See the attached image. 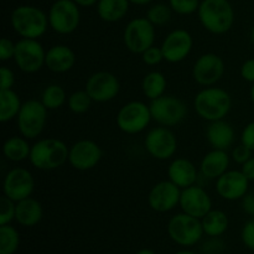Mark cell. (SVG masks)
Returning a JSON list of instances; mask_svg holds the SVG:
<instances>
[{
	"mask_svg": "<svg viewBox=\"0 0 254 254\" xmlns=\"http://www.w3.org/2000/svg\"><path fill=\"white\" fill-rule=\"evenodd\" d=\"M253 156V151L251 149H248L245 144L241 143L240 145L235 146L232 149V153H231V159L235 161L236 164H240L243 165L248 159H251Z\"/></svg>",
	"mask_w": 254,
	"mask_h": 254,
	"instance_id": "39",
	"label": "cell"
},
{
	"mask_svg": "<svg viewBox=\"0 0 254 254\" xmlns=\"http://www.w3.org/2000/svg\"><path fill=\"white\" fill-rule=\"evenodd\" d=\"M225 69L222 57L215 52H207L201 55L193 64L192 78L201 87L215 86L222 79Z\"/></svg>",
	"mask_w": 254,
	"mask_h": 254,
	"instance_id": "13",
	"label": "cell"
},
{
	"mask_svg": "<svg viewBox=\"0 0 254 254\" xmlns=\"http://www.w3.org/2000/svg\"><path fill=\"white\" fill-rule=\"evenodd\" d=\"M76 64V54L67 45H54L46 51L45 67L54 73H66Z\"/></svg>",
	"mask_w": 254,
	"mask_h": 254,
	"instance_id": "22",
	"label": "cell"
},
{
	"mask_svg": "<svg viewBox=\"0 0 254 254\" xmlns=\"http://www.w3.org/2000/svg\"><path fill=\"white\" fill-rule=\"evenodd\" d=\"M250 96H251V101H252V103L254 104V83H252V87H251Z\"/></svg>",
	"mask_w": 254,
	"mask_h": 254,
	"instance_id": "50",
	"label": "cell"
},
{
	"mask_svg": "<svg viewBox=\"0 0 254 254\" xmlns=\"http://www.w3.org/2000/svg\"><path fill=\"white\" fill-rule=\"evenodd\" d=\"M49 109L40 99H29L24 102L16 117L17 130L20 135L29 140H35L44 131L47 123Z\"/></svg>",
	"mask_w": 254,
	"mask_h": 254,
	"instance_id": "5",
	"label": "cell"
},
{
	"mask_svg": "<svg viewBox=\"0 0 254 254\" xmlns=\"http://www.w3.org/2000/svg\"><path fill=\"white\" fill-rule=\"evenodd\" d=\"M241 143L254 153V121L248 123L241 133Z\"/></svg>",
	"mask_w": 254,
	"mask_h": 254,
	"instance_id": "42",
	"label": "cell"
},
{
	"mask_svg": "<svg viewBox=\"0 0 254 254\" xmlns=\"http://www.w3.org/2000/svg\"><path fill=\"white\" fill-rule=\"evenodd\" d=\"M129 1H130V4L139 5V6H145V5L151 4L154 0H129Z\"/></svg>",
	"mask_w": 254,
	"mask_h": 254,
	"instance_id": "48",
	"label": "cell"
},
{
	"mask_svg": "<svg viewBox=\"0 0 254 254\" xmlns=\"http://www.w3.org/2000/svg\"><path fill=\"white\" fill-rule=\"evenodd\" d=\"M164 60L169 64H180L190 56L193 49L192 35L185 29L169 32L160 45Z\"/></svg>",
	"mask_w": 254,
	"mask_h": 254,
	"instance_id": "15",
	"label": "cell"
},
{
	"mask_svg": "<svg viewBox=\"0 0 254 254\" xmlns=\"http://www.w3.org/2000/svg\"><path fill=\"white\" fill-rule=\"evenodd\" d=\"M241 77L248 83H254V59L246 60L240 69Z\"/></svg>",
	"mask_w": 254,
	"mask_h": 254,
	"instance_id": "43",
	"label": "cell"
},
{
	"mask_svg": "<svg viewBox=\"0 0 254 254\" xmlns=\"http://www.w3.org/2000/svg\"><path fill=\"white\" fill-rule=\"evenodd\" d=\"M79 7H91L96 6L98 0H73Z\"/></svg>",
	"mask_w": 254,
	"mask_h": 254,
	"instance_id": "47",
	"label": "cell"
},
{
	"mask_svg": "<svg viewBox=\"0 0 254 254\" xmlns=\"http://www.w3.org/2000/svg\"><path fill=\"white\" fill-rule=\"evenodd\" d=\"M171 15H173V10H171L170 5L164 4V2H156L148 7L145 17L154 26L158 27L168 24L171 20Z\"/></svg>",
	"mask_w": 254,
	"mask_h": 254,
	"instance_id": "33",
	"label": "cell"
},
{
	"mask_svg": "<svg viewBox=\"0 0 254 254\" xmlns=\"http://www.w3.org/2000/svg\"><path fill=\"white\" fill-rule=\"evenodd\" d=\"M10 24L15 34L21 39H35L46 34L50 27L49 15L34 5H19L10 16Z\"/></svg>",
	"mask_w": 254,
	"mask_h": 254,
	"instance_id": "2",
	"label": "cell"
},
{
	"mask_svg": "<svg viewBox=\"0 0 254 254\" xmlns=\"http://www.w3.org/2000/svg\"><path fill=\"white\" fill-rule=\"evenodd\" d=\"M241 171L245 174V176L248 180L254 181V155L243 164L242 168H241Z\"/></svg>",
	"mask_w": 254,
	"mask_h": 254,
	"instance_id": "46",
	"label": "cell"
},
{
	"mask_svg": "<svg viewBox=\"0 0 254 254\" xmlns=\"http://www.w3.org/2000/svg\"><path fill=\"white\" fill-rule=\"evenodd\" d=\"M46 51L39 40L20 39L16 41L14 62L24 73H36L45 66Z\"/></svg>",
	"mask_w": 254,
	"mask_h": 254,
	"instance_id": "12",
	"label": "cell"
},
{
	"mask_svg": "<svg viewBox=\"0 0 254 254\" xmlns=\"http://www.w3.org/2000/svg\"><path fill=\"white\" fill-rule=\"evenodd\" d=\"M242 242L248 250L254 251V217H251L247 222L243 225L242 232H241Z\"/></svg>",
	"mask_w": 254,
	"mask_h": 254,
	"instance_id": "38",
	"label": "cell"
},
{
	"mask_svg": "<svg viewBox=\"0 0 254 254\" xmlns=\"http://www.w3.org/2000/svg\"><path fill=\"white\" fill-rule=\"evenodd\" d=\"M178 138L168 127L151 128L144 139V148L151 158L165 161L173 158L178 151Z\"/></svg>",
	"mask_w": 254,
	"mask_h": 254,
	"instance_id": "11",
	"label": "cell"
},
{
	"mask_svg": "<svg viewBox=\"0 0 254 254\" xmlns=\"http://www.w3.org/2000/svg\"><path fill=\"white\" fill-rule=\"evenodd\" d=\"M15 211H16V202L10 200L6 196H1L0 198V226L10 225L15 220Z\"/></svg>",
	"mask_w": 254,
	"mask_h": 254,
	"instance_id": "36",
	"label": "cell"
},
{
	"mask_svg": "<svg viewBox=\"0 0 254 254\" xmlns=\"http://www.w3.org/2000/svg\"><path fill=\"white\" fill-rule=\"evenodd\" d=\"M179 206L183 212L201 220L212 210V198L202 186L195 184L181 190Z\"/></svg>",
	"mask_w": 254,
	"mask_h": 254,
	"instance_id": "19",
	"label": "cell"
},
{
	"mask_svg": "<svg viewBox=\"0 0 254 254\" xmlns=\"http://www.w3.org/2000/svg\"><path fill=\"white\" fill-rule=\"evenodd\" d=\"M49 24L59 35H71L81 24V10L73 0H56L49 10Z\"/></svg>",
	"mask_w": 254,
	"mask_h": 254,
	"instance_id": "10",
	"label": "cell"
},
{
	"mask_svg": "<svg viewBox=\"0 0 254 254\" xmlns=\"http://www.w3.org/2000/svg\"><path fill=\"white\" fill-rule=\"evenodd\" d=\"M201 0H169L173 12L178 15H192L197 12Z\"/></svg>",
	"mask_w": 254,
	"mask_h": 254,
	"instance_id": "35",
	"label": "cell"
},
{
	"mask_svg": "<svg viewBox=\"0 0 254 254\" xmlns=\"http://www.w3.org/2000/svg\"><path fill=\"white\" fill-rule=\"evenodd\" d=\"M250 183L241 170H227L216 180V192L226 201L242 200L250 191Z\"/></svg>",
	"mask_w": 254,
	"mask_h": 254,
	"instance_id": "20",
	"label": "cell"
},
{
	"mask_svg": "<svg viewBox=\"0 0 254 254\" xmlns=\"http://www.w3.org/2000/svg\"><path fill=\"white\" fill-rule=\"evenodd\" d=\"M84 89L96 103H107L116 98L121 92L118 77L108 71H98L87 78Z\"/></svg>",
	"mask_w": 254,
	"mask_h": 254,
	"instance_id": "14",
	"label": "cell"
},
{
	"mask_svg": "<svg viewBox=\"0 0 254 254\" xmlns=\"http://www.w3.org/2000/svg\"><path fill=\"white\" fill-rule=\"evenodd\" d=\"M135 254H156V253L154 252V251L149 250V248H143V250L138 251Z\"/></svg>",
	"mask_w": 254,
	"mask_h": 254,
	"instance_id": "49",
	"label": "cell"
},
{
	"mask_svg": "<svg viewBox=\"0 0 254 254\" xmlns=\"http://www.w3.org/2000/svg\"><path fill=\"white\" fill-rule=\"evenodd\" d=\"M174 254H196L195 252H191V251H179V252Z\"/></svg>",
	"mask_w": 254,
	"mask_h": 254,
	"instance_id": "52",
	"label": "cell"
},
{
	"mask_svg": "<svg viewBox=\"0 0 254 254\" xmlns=\"http://www.w3.org/2000/svg\"><path fill=\"white\" fill-rule=\"evenodd\" d=\"M153 121L150 107L141 101H130L123 104L116 117V123L119 130L124 134L135 135L141 133Z\"/></svg>",
	"mask_w": 254,
	"mask_h": 254,
	"instance_id": "6",
	"label": "cell"
},
{
	"mask_svg": "<svg viewBox=\"0 0 254 254\" xmlns=\"http://www.w3.org/2000/svg\"><path fill=\"white\" fill-rule=\"evenodd\" d=\"M15 46H16V42L10 40L9 37H2L0 40V60L2 62L14 59Z\"/></svg>",
	"mask_w": 254,
	"mask_h": 254,
	"instance_id": "40",
	"label": "cell"
},
{
	"mask_svg": "<svg viewBox=\"0 0 254 254\" xmlns=\"http://www.w3.org/2000/svg\"><path fill=\"white\" fill-rule=\"evenodd\" d=\"M250 41H251V44L254 45V26L252 27V30H251V32H250Z\"/></svg>",
	"mask_w": 254,
	"mask_h": 254,
	"instance_id": "51",
	"label": "cell"
},
{
	"mask_svg": "<svg viewBox=\"0 0 254 254\" xmlns=\"http://www.w3.org/2000/svg\"><path fill=\"white\" fill-rule=\"evenodd\" d=\"M34 190L35 179L31 171L20 166L7 171L2 181V192L15 202L31 197Z\"/></svg>",
	"mask_w": 254,
	"mask_h": 254,
	"instance_id": "16",
	"label": "cell"
},
{
	"mask_svg": "<svg viewBox=\"0 0 254 254\" xmlns=\"http://www.w3.org/2000/svg\"><path fill=\"white\" fill-rule=\"evenodd\" d=\"M21 106V99L14 89L0 91V122L7 123L12 119H16Z\"/></svg>",
	"mask_w": 254,
	"mask_h": 254,
	"instance_id": "30",
	"label": "cell"
},
{
	"mask_svg": "<svg viewBox=\"0 0 254 254\" xmlns=\"http://www.w3.org/2000/svg\"><path fill=\"white\" fill-rule=\"evenodd\" d=\"M206 139L212 149L228 150L233 145L236 139V131L232 124L225 119L210 122L206 128Z\"/></svg>",
	"mask_w": 254,
	"mask_h": 254,
	"instance_id": "24",
	"label": "cell"
},
{
	"mask_svg": "<svg viewBox=\"0 0 254 254\" xmlns=\"http://www.w3.org/2000/svg\"><path fill=\"white\" fill-rule=\"evenodd\" d=\"M140 56L144 64H145L146 66H150V67L158 66V64H160L161 62L165 61V60H164L163 51H161V47L155 46V45L149 47L148 50H145Z\"/></svg>",
	"mask_w": 254,
	"mask_h": 254,
	"instance_id": "37",
	"label": "cell"
},
{
	"mask_svg": "<svg viewBox=\"0 0 254 254\" xmlns=\"http://www.w3.org/2000/svg\"><path fill=\"white\" fill-rule=\"evenodd\" d=\"M230 163L231 155L227 153V150L212 149L205 154L198 169L203 178L208 179V180H217L221 175L230 170L228 169Z\"/></svg>",
	"mask_w": 254,
	"mask_h": 254,
	"instance_id": "23",
	"label": "cell"
},
{
	"mask_svg": "<svg viewBox=\"0 0 254 254\" xmlns=\"http://www.w3.org/2000/svg\"><path fill=\"white\" fill-rule=\"evenodd\" d=\"M93 99L91 98L86 89L76 91L69 94L67 98V106L68 109L74 114H84L91 109Z\"/></svg>",
	"mask_w": 254,
	"mask_h": 254,
	"instance_id": "34",
	"label": "cell"
},
{
	"mask_svg": "<svg viewBox=\"0 0 254 254\" xmlns=\"http://www.w3.org/2000/svg\"><path fill=\"white\" fill-rule=\"evenodd\" d=\"M130 1L129 0H98L96 5L97 14L104 22L121 21L128 14Z\"/></svg>",
	"mask_w": 254,
	"mask_h": 254,
	"instance_id": "26",
	"label": "cell"
},
{
	"mask_svg": "<svg viewBox=\"0 0 254 254\" xmlns=\"http://www.w3.org/2000/svg\"><path fill=\"white\" fill-rule=\"evenodd\" d=\"M20 235L11 225L0 226V254H15L19 250Z\"/></svg>",
	"mask_w": 254,
	"mask_h": 254,
	"instance_id": "32",
	"label": "cell"
},
{
	"mask_svg": "<svg viewBox=\"0 0 254 254\" xmlns=\"http://www.w3.org/2000/svg\"><path fill=\"white\" fill-rule=\"evenodd\" d=\"M103 151L93 140L81 139L69 146L68 163L78 171H88L96 168L102 160Z\"/></svg>",
	"mask_w": 254,
	"mask_h": 254,
	"instance_id": "17",
	"label": "cell"
},
{
	"mask_svg": "<svg viewBox=\"0 0 254 254\" xmlns=\"http://www.w3.org/2000/svg\"><path fill=\"white\" fill-rule=\"evenodd\" d=\"M15 84V74L12 69L7 66H1L0 68V91L12 89Z\"/></svg>",
	"mask_w": 254,
	"mask_h": 254,
	"instance_id": "41",
	"label": "cell"
},
{
	"mask_svg": "<svg viewBox=\"0 0 254 254\" xmlns=\"http://www.w3.org/2000/svg\"><path fill=\"white\" fill-rule=\"evenodd\" d=\"M44 217V208L40 201L34 197L17 201L15 211V221L24 227H34L39 225Z\"/></svg>",
	"mask_w": 254,
	"mask_h": 254,
	"instance_id": "25",
	"label": "cell"
},
{
	"mask_svg": "<svg viewBox=\"0 0 254 254\" xmlns=\"http://www.w3.org/2000/svg\"><path fill=\"white\" fill-rule=\"evenodd\" d=\"M149 107L153 121H155L159 126L168 128L179 126L188 116V106L185 102L171 94H164L150 101Z\"/></svg>",
	"mask_w": 254,
	"mask_h": 254,
	"instance_id": "8",
	"label": "cell"
},
{
	"mask_svg": "<svg viewBox=\"0 0 254 254\" xmlns=\"http://www.w3.org/2000/svg\"><path fill=\"white\" fill-rule=\"evenodd\" d=\"M168 235L176 245L181 247H192L200 242L205 232L200 218L181 212L176 213L169 220Z\"/></svg>",
	"mask_w": 254,
	"mask_h": 254,
	"instance_id": "7",
	"label": "cell"
},
{
	"mask_svg": "<svg viewBox=\"0 0 254 254\" xmlns=\"http://www.w3.org/2000/svg\"><path fill=\"white\" fill-rule=\"evenodd\" d=\"M155 26L144 17H134L126 25L123 31L124 46L131 54L141 55L155 42Z\"/></svg>",
	"mask_w": 254,
	"mask_h": 254,
	"instance_id": "9",
	"label": "cell"
},
{
	"mask_svg": "<svg viewBox=\"0 0 254 254\" xmlns=\"http://www.w3.org/2000/svg\"><path fill=\"white\" fill-rule=\"evenodd\" d=\"M166 87H168V79L160 71H150L144 76L141 81V91L149 101H154L164 96Z\"/></svg>",
	"mask_w": 254,
	"mask_h": 254,
	"instance_id": "29",
	"label": "cell"
},
{
	"mask_svg": "<svg viewBox=\"0 0 254 254\" xmlns=\"http://www.w3.org/2000/svg\"><path fill=\"white\" fill-rule=\"evenodd\" d=\"M67 98L68 97H67L64 87L57 83H52L45 87V89L41 93V97H40V101L42 102V104L49 111H56V109L61 108L66 103Z\"/></svg>",
	"mask_w": 254,
	"mask_h": 254,
	"instance_id": "31",
	"label": "cell"
},
{
	"mask_svg": "<svg viewBox=\"0 0 254 254\" xmlns=\"http://www.w3.org/2000/svg\"><path fill=\"white\" fill-rule=\"evenodd\" d=\"M223 248V242L220 237H210V240L203 245V252L205 253H217L221 252Z\"/></svg>",
	"mask_w": 254,
	"mask_h": 254,
	"instance_id": "45",
	"label": "cell"
},
{
	"mask_svg": "<svg viewBox=\"0 0 254 254\" xmlns=\"http://www.w3.org/2000/svg\"><path fill=\"white\" fill-rule=\"evenodd\" d=\"M69 146L57 138H42L31 145L30 163L35 169L56 170L68 161Z\"/></svg>",
	"mask_w": 254,
	"mask_h": 254,
	"instance_id": "4",
	"label": "cell"
},
{
	"mask_svg": "<svg viewBox=\"0 0 254 254\" xmlns=\"http://www.w3.org/2000/svg\"><path fill=\"white\" fill-rule=\"evenodd\" d=\"M31 153V145L29 139L25 136L14 135L7 138L2 144V154L5 158L12 163H21L30 158Z\"/></svg>",
	"mask_w": 254,
	"mask_h": 254,
	"instance_id": "27",
	"label": "cell"
},
{
	"mask_svg": "<svg viewBox=\"0 0 254 254\" xmlns=\"http://www.w3.org/2000/svg\"><path fill=\"white\" fill-rule=\"evenodd\" d=\"M181 189L171 183L170 180H163L156 183L150 189L148 195L149 207L159 213H166L176 208L180 203Z\"/></svg>",
	"mask_w": 254,
	"mask_h": 254,
	"instance_id": "18",
	"label": "cell"
},
{
	"mask_svg": "<svg viewBox=\"0 0 254 254\" xmlns=\"http://www.w3.org/2000/svg\"><path fill=\"white\" fill-rule=\"evenodd\" d=\"M241 206L246 215L254 217V191H248L241 200Z\"/></svg>",
	"mask_w": 254,
	"mask_h": 254,
	"instance_id": "44",
	"label": "cell"
},
{
	"mask_svg": "<svg viewBox=\"0 0 254 254\" xmlns=\"http://www.w3.org/2000/svg\"><path fill=\"white\" fill-rule=\"evenodd\" d=\"M198 20L206 31L223 35L235 24V9L228 0H201Z\"/></svg>",
	"mask_w": 254,
	"mask_h": 254,
	"instance_id": "3",
	"label": "cell"
},
{
	"mask_svg": "<svg viewBox=\"0 0 254 254\" xmlns=\"http://www.w3.org/2000/svg\"><path fill=\"white\" fill-rule=\"evenodd\" d=\"M200 169L186 158H176L168 166V179L183 190L197 183Z\"/></svg>",
	"mask_w": 254,
	"mask_h": 254,
	"instance_id": "21",
	"label": "cell"
},
{
	"mask_svg": "<svg viewBox=\"0 0 254 254\" xmlns=\"http://www.w3.org/2000/svg\"><path fill=\"white\" fill-rule=\"evenodd\" d=\"M232 108V98L221 87H203L193 98V109L200 118L206 122L225 119Z\"/></svg>",
	"mask_w": 254,
	"mask_h": 254,
	"instance_id": "1",
	"label": "cell"
},
{
	"mask_svg": "<svg viewBox=\"0 0 254 254\" xmlns=\"http://www.w3.org/2000/svg\"><path fill=\"white\" fill-rule=\"evenodd\" d=\"M203 232L208 237H221L230 227L227 213L221 210H211L203 218H201Z\"/></svg>",
	"mask_w": 254,
	"mask_h": 254,
	"instance_id": "28",
	"label": "cell"
}]
</instances>
